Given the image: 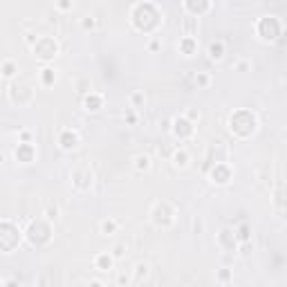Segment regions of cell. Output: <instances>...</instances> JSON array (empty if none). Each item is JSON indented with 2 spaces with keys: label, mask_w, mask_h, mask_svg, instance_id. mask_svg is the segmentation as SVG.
Masks as SVG:
<instances>
[{
  "label": "cell",
  "mask_w": 287,
  "mask_h": 287,
  "mask_svg": "<svg viewBox=\"0 0 287 287\" xmlns=\"http://www.w3.org/2000/svg\"><path fill=\"white\" fill-rule=\"evenodd\" d=\"M94 182V173L90 170V166H76L74 170H72V186L76 188V191H90V186H92Z\"/></svg>",
  "instance_id": "30bf717a"
},
{
  "label": "cell",
  "mask_w": 287,
  "mask_h": 287,
  "mask_svg": "<svg viewBox=\"0 0 287 287\" xmlns=\"http://www.w3.org/2000/svg\"><path fill=\"white\" fill-rule=\"evenodd\" d=\"M27 240L34 247H43L52 240V224H50V220H45V218L34 220L30 224V229H27Z\"/></svg>",
  "instance_id": "8992f818"
},
{
  "label": "cell",
  "mask_w": 287,
  "mask_h": 287,
  "mask_svg": "<svg viewBox=\"0 0 287 287\" xmlns=\"http://www.w3.org/2000/svg\"><path fill=\"white\" fill-rule=\"evenodd\" d=\"M123 253H126V245H115V249H112V256H115V258H121Z\"/></svg>",
  "instance_id": "8d00e7d4"
},
{
  "label": "cell",
  "mask_w": 287,
  "mask_h": 287,
  "mask_svg": "<svg viewBox=\"0 0 287 287\" xmlns=\"http://www.w3.org/2000/svg\"><path fill=\"white\" fill-rule=\"evenodd\" d=\"M159 50H162V41H159V38H152L151 43H148V52H159Z\"/></svg>",
  "instance_id": "e575fe53"
},
{
  "label": "cell",
  "mask_w": 287,
  "mask_h": 287,
  "mask_svg": "<svg viewBox=\"0 0 287 287\" xmlns=\"http://www.w3.org/2000/svg\"><path fill=\"white\" fill-rule=\"evenodd\" d=\"M74 90L79 97H85L88 92H92V81L90 76H76L74 79Z\"/></svg>",
  "instance_id": "cb8c5ba5"
},
{
  "label": "cell",
  "mask_w": 287,
  "mask_h": 287,
  "mask_svg": "<svg viewBox=\"0 0 287 287\" xmlns=\"http://www.w3.org/2000/svg\"><path fill=\"white\" fill-rule=\"evenodd\" d=\"M34 97L36 92L30 83H12L9 85V101L14 106H30V103H34Z\"/></svg>",
  "instance_id": "ba28073f"
},
{
  "label": "cell",
  "mask_w": 287,
  "mask_h": 287,
  "mask_svg": "<svg viewBox=\"0 0 287 287\" xmlns=\"http://www.w3.org/2000/svg\"><path fill=\"white\" fill-rule=\"evenodd\" d=\"M18 72H20V70H18V63H16V61H12V59L2 61V65H0V74L5 76V79H14Z\"/></svg>",
  "instance_id": "484cf974"
},
{
  "label": "cell",
  "mask_w": 287,
  "mask_h": 287,
  "mask_svg": "<svg viewBox=\"0 0 287 287\" xmlns=\"http://www.w3.org/2000/svg\"><path fill=\"white\" fill-rule=\"evenodd\" d=\"M256 34L260 41L274 43V41H278V36L283 34V23L276 16H263L256 23Z\"/></svg>",
  "instance_id": "277c9868"
},
{
  "label": "cell",
  "mask_w": 287,
  "mask_h": 287,
  "mask_svg": "<svg viewBox=\"0 0 287 287\" xmlns=\"http://www.w3.org/2000/svg\"><path fill=\"white\" fill-rule=\"evenodd\" d=\"M115 263H117V258L112 256V253H108V252H101V253L94 256V270L103 271V274L115 270Z\"/></svg>",
  "instance_id": "e0dca14e"
},
{
  "label": "cell",
  "mask_w": 287,
  "mask_h": 287,
  "mask_svg": "<svg viewBox=\"0 0 287 287\" xmlns=\"http://www.w3.org/2000/svg\"><path fill=\"white\" fill-rule=\"evenodd\" d=\"M135 9L139 14L130 12V23H133L135 30L144 32V34H152L159 25L164 23V14L159 12L152 2H139V5H135Z\"/></svg>",
  "instance_id": "6da1fadb"
},
{
  "label": "cell",
  "mask_w": 287,
  "mask_h": 287,
  "mask_svg": "<svg viewBox=\"0 0 287 287\" xmlns=\"http://www.w3.org/2000/svg\"><path fill=\"white\" fill-rule=\"evenodd\" d=\"M2 159H5V157H2V155H0V162H2Z\"/></svg>",
  "instance_id": "b9f144b4"
},
{
  "label": "cell",
  "mask_w": 287,
  "mask_h": 287,
  "mask_svg": "<svg viewBox=\"0 0 287 287\" xmlns=\"http://www.w3.org/2000/svg\"><path fill=\"white\" fill-rule=\"evenodd\" d=\"M177 50H180L182 56H186V59H191V56H195L200 50V43L195 36H182L180 43H177Z\"/></svg>",
  "instance_id": "2e32d148"
},
{
  "label": "cell",
  "mask_w": 287,
  "mask_h": 287,
  "mask_svg": "<svg viewBox=\"0 0 287 287\" xmlns=\"http://www.w3.org/2000/svg\"><path fill=\"white\" fill-rule=\"evenodd\" d=\"M170 133L177 137L180 141H186L191 139V137L195 135V123L191 121V119H186L184 115L182 117H175V119H170Z\"/></svg>",
  "instance_id": "9c48e42d"
},
{
  "label": "cell",
  "mask_w": 287,
  "mask_h": 287,
  "mask_svg": "<svg viewBox=\"0 0 287 287\" xmlns=\"http://www.w3.org/2000/svg\"><path fill=\"white\" fill-rule=\"evenodd\" d=\"M209 177H211V182L218 184V186H227L229 182H231V177H234V170H231L229 164H224V162H216V166L211 169Z\"/></svg>",
  "instance_id": "8fae6325"
},
{
  "label": "cell",
  "mask_w": 287,
  "mask_h": 287,
  "mask_svg": "<svg viewBox=\"0 0 287 287\" xmlns=\"http://www.w3.org/2000/svg\"><path fill=\"white\" fill-rule=\"evenodd\" d=\"M79 144H81V137H79V133H76V130L63 128L59 133V146H61V151L72 152V151H76V148H79Z\"/></svg>",
  "instance_id": "7c38bea8"
},
{
  "label": "cell",
  "mask_w": 287,
  "mask_h": 287,
  "mask_svg": "<svg viewBox=\"0 0 287 287\" xmlns=\"http://www.w3.org/2000/svg\"><path fill=\"white\" fill-rule=\"evenodd\" d=\"M231 281V271L229 270H220L218 271V283H229Z\"/></svg>",
  "instance_id": "836d02e7"
},
{
  "label": "cell",
  "mask_w": 287,
  "mask_h": 287,
  "mask_svg": "<svg viewBox=\"0 0 287 287\" xmlns=\"http://www.w3.org/2000/svg\"><path fill=\"white\" fill-rule=\"evenodd\" d=\"M198 32H200V18L198 16L182 18V36H198Z\"/></svg>",
  "instance_id": "ffe728a7"
},
{
  "label": "cell",
  "mask_w": 287,
  "mask_h": 287,
  "mask_svg": "<svg viewBox=\"0 0 287 287\" xmlns=\"http://www.w3.org/2000/svg\"><path fill=\"white\" fill-rule=\"evenodd\" d=\"M206 54H209V59H211V61H222L224 54H227V45H224V41L209 43V47H206Z\"/></svg>",
  "instance_id": "44dd1931"
},
{
  "label": "cell",
  "mask_w": 287,
  "mask_h": 287,
  "mask_svg": "<svg viewBox=\"0 0 287 287\" xmlns=\"http://www.w3.org/2000/svg\"><path fill=\"white\" fill-rule=\"evenodd\" d=\"M34 157H36V148L32 141H20L16 146V151H14V159L20 162V164H32Z\"/></svg>",
  "instance_id": "4fadbf2b"
},
{
  "label": "cell",
  "mask_w": 287,
  "mask_h": 287,
  "mask_svg": "<svg viewBox=\"0 0 287 287\" xmlns=\"http://www.w3.org/2000/svg\"><path fill=\"white\" fill-rule=\"evenodd\" d=\"M20 240H23V234H20V229H18L16 224H12V222H7V220H2V222H0V252L12 253L14 249L20 245Z\"/></svg>",
  "instance_id": "5b68a950"
},
{
  "label": "cell",
  "mask_w": 287,
  "mask_h": 287,
  "mask_svg": "<svg viewBox=\"0 0 287 287\" xmlns=\"http://www.w3.org/2000/svg\"><path fill=\"white\" fill-rule=\"evenodd\" d=\"M148 274H151V265H148V263H137L135 265V276H133V283H141Z\"/></svg>",
  "instance_id": "4316f807"
},
{
  "label": "cell",
  "mask_w": 287,
  "mask_h": 287,
  "mask_svg": "<svg viewBox=\"0 0 287 287\" xmlns=\"http://www.w3.org/2000/svg\"><path fill=\"white\" fill-rule=\"evenodd\" d=\"M195 83H198V88H209V85H211V76L206 74V72H198Z\"/></svg>",
  "instance_id": "1f68e13d"
},
{
  "label": "cell",
  "mask_w": 287,
  "mask_h": 287,
  "mask_svg": "<svg viewBox=\"0 0 287 287\" xmlns=\"http://www.w3.org/2000/svg\"><path fill=\"white\" fill-rule=\"evenodd\" d=\"M184 117H186V119H191V121H198V119H200V110H195V108H191V110H186V112H184Z\"/></svg>",
  "instance_id": "d590c367"
},
{
  "label": "cell",
  "mask_w": 287,
  "mask_h": 287,
  "mask_svg": "<svg viewBox=\"0 0 287 287\" xmlns=\"http://www.w3.org/2000/svg\"><path fill=\"white\" fill-rule=\"evenodd\" d=\"M236 70H238V72L249 70V63H247V61H238V65H236Z\"/></svg>",
  "instance_id": "74e56055"
},
{
  "label": "cell",
  "mask_w": 287,
  "mask_h": 287,
  "mask_svg": "<svg viewBox=\"0 0 287 287\" xmlns=\"http://www.w3.org/2000/svg\"><path fill=\"white\" fill-rule=\"evenodd\" d=\"M234 234H236V238H238V245H240V242L252 240V236H249V227H247V224H240L238 231H234Z\"/></svg>",
  "instance_id": "4dcf8cb0"
},
{
  "label": "cell",
  "mask_w": 287,
  "mask_h": 287,
  "mask_svg": "<svg viewBox=\"0 0 287 287\" xmlns=\"http://www.w3.org/2000/svg\"><path fill=\"white\" fill-rule=\"evenodd\" d=\"M184 9L188 16H204L211 9V0H184Z\"/></svg>",
  "instance_id": "9a60e30c"
},
{
  "label": "cell",
  "mask_w": 287,
  "mask_h": 287,
  "mask_svg": "<svg viewBox=\"0 0 287 287\" xmlns=\"http://www.w3.org/2000/svg\"><path fill=\"white\" fill-rule=\"evenodd\" d=\"M216 242L222 252H236V249H238V238H236V234L231 229H222V231L218 234Z\"/></svg>",
  "instance_id": "5bb4252c"
},
{
  "label": "cell",
  "mask_w": 287,
  "mask_h": 287,
  "mask_svg": "<svg viewBox=\"0 0 287 287\" xmlns=\"http://www.w3.org/2000/svg\"><path fill=\"white\" fill-rule=\"evenodd\" d=\"M25 41H27V45L32 47V45L36 43V36H34V34H27V38H25Z\"/></svg>",
  "instance_id": "60d3db41"
},
{
  "label": "cell",
  "mask_w": 287,
  "mask_h": 287,
  "mask_svg": "<svg viewBox=\"0 0 287 287\" xmlns=\"http://www.w3.org/2000/svg\"><path fill=\"white\" fill-rule=\"evenodd\" d=\"M144 103H146V94L141 92V90H135V92H130V106L135 108H144Z\"/></svg>",
  "instance_id": "83f0119b"
},
{
  "label": "cell",
  "mask_w": 287,
  "mask_h": 287,
  "mask_svg": "<svg viewBox=\"0 0 287 287\" xmlns=\"http://www.w3.org/2000/svg\"><path fill=\"white\" fill-rule=\"evenodd\" d=\"M175 206L170 204L169 200H157L155 204H152L151 209V222L155 224L157 229H169L173 227V222H175Z\"/></svg>",
  "instance_id": "3957f363"
},
{
  "label": "cell",
  "mask_w": 287,
  "mask_h": 287,
  "mask_svg": "<svg viewBox=\"0 0 287 287\" xmlns=\"http://www.w3.org/2000/svg\"><path fill=\"white\" fill-rule=\"evenodd\" d=\"M59 206H47L45 209V220H50V222H54L56 218H59Z\"/></svg>",
  "instance_id": "d6a6232c"
},
{
  "label": "cell",
  "mask_w": 287,
  "mask_h": 287,
  "mask_svg": "<svg viewBox=\"0 0 287 287\" xmlns=\"http://www.w3.org/2000/svg\"><path fill=\"white\" fill-rule=\"evenodd\" d=\"M229 128L234 133L236 137H240V139H247V137H252L258 128V119L252 110H247V108H240V110H236L231 117H229Z\"/></svg>",
  "instance_id": "7a4b0ae2"
},
{
  "label": "cell",
  "mask_w": 287,
  "mask_h": 287,
  "mask_svg": "<svg viewBox=\"0 0 287 287\" xmlns=\"http://www.w3.org/2000/svg\"><path fill=\"white\" fill-rule=\"evenodd\" d=\"M151 166H152V159L148 157V155H144V152H139V155L133 157V169H135L137 173H148Z\"/></svg>",
  "instance_id": "603a6c76"
},
{
  "label": "cell",
  "mask_w": 287,
  "mask_h": 287,
  "mask_svg": "<svg viewBox=\"0 0 287 287\" xmlns=\"http://www.w3.org/2000/svg\"><path fill=\"white\" fill-rule=\"evenodd\" d=\"M54 7H56L61 14H68L74 9V0H54Z\"/></svg>",
  "instance_id": "f546056e"
},
{
  "label": "cell",
  "mask_w": 287,
  "mask_h": 287,
  "mask_svg": "<svg viewBox=\"0 0 287 287\" xmlns=\"http://www.w3.org/2000/svg\"><path fill=\"white\" fill-rule=\"evenodd\" d=\"M79 27H81L83 32H92V30H97V18L94 16H83L81 20H79Z\"/></svg>",
  "instance_id": "f1b7e54d"
},
{
  "label": "cell",
  "mask_w": 287,
  "mask_h": 287,
  "mask_svg": "<svg viewBox=\"0 0 287 287\" xmlns=\"http://www.w3.org/2000/svg\"><path fill=\"white\" fill-rule=\"evenodd\" d=\"M170 162H173V166L180 169V170L188 169V166H191V152H188L186 148H177V151L170 155Z\"/></svg>",
  "instance_id": "d6986e66"
},
{
  "label": "cell",
  "mask_w": 287,
  "mask_h": 287,
  "mask_svg": "<svg viewBox=\"0 0 287 287\" xmlns=\"http://www.w3.org/2000/svg\"><path fill=\"white\" fill-rule=\"evenodd\" d=\"M119 227H121V222H119L117 218H103L99 222V234L103 236H115L119 231Z\"/></svg>",
  "instance_id": "7402d4cb"
},
{
  "label": "cell",
  "mask_w": 287,
  "mask_h": 287,
  "mask_svg": "<svg viewBox=\"0 0 287 287\" xmlns=\"http://www.w3.org/2000/svg\"><path fill=\"white\" fill-rule=\"evenodd\" d=\"M103 103H106V99H103V94L99 92H88L85 97H83V108L88 112H99L101 108H103Z\"/></svg>",
  "instance_id": "ac0fdd59"
},
{
  "label": "cell",
  "mask_w": 287,
  "mask_h": 287,
  "mask_svg": "<svg viewBox=\"0 0 287 287\" xmlns=\"http://www.w3.org/2000/svg\"><path fill=\"white\" fill-rule=\"evenodd\" d=\"M126 121H128L130 126H135V123H137V115H135V112H128V115H126Z\"/></svg>",
  "instance_id": "f35d334b"
},
{
  "label": "cell",
  "mask_w": 287,
  "mask_h": 287,
  "mask_svg": "<svg viewBox=\"0 0 287 287\" xmlns=\"http://www.w3.org/2000/svg\"><path fill=\"white\" fill-rule=\"evenodd\" d=\"M20 141H32V135L27 133V130H23V133H20Z\"/></svg>",
  "instance_id": "ab89813d"
},
{
  "label": "cell",
  "mask_w": 287,
  "mask_h": 287,
  "mask_svg": "<svg viewBox=\"0 0 287 287\" xmlns=\"http://www.w3.org/2000/svg\"><path fill=\"white\" fill-rule=\"evenodd\" d=\"M32 52H34L36 59L52 61L59 54V41L52 38V36H36V43L32 45Z\"/></svg>",
  "instance_id": "52a82bcc"
},
{
  "label": "cell",
  "mask_w": 287,
  "mask_h": 287,
  "mask_svg": "<svg viewBox=\"0 0 287 287\" xmlns=\"http://www.w3.org/2000/svg\"><path fill=\"white\" fill-rule=\"evenodd\" d=\"M38 76H41V85H45V88H52L54 83H56V70L50 68V65H45Z\"/></svg>",
  "instance_id": "d4e9b609"
}]
</instances>
